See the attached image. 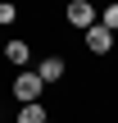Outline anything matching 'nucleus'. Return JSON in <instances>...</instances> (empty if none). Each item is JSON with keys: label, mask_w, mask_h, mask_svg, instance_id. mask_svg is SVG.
Segmentation results:
<instances>
[{"label": "nucleus", "mask_w": 118, "mask_h": 123, "mask_svg": "<svg viewBox=\"0 0 118 123\" xmlns=\"http://www.w3.org/2000/svg\"><path fill=\"white\" fill-rule=\"evenodd\" d=\"M64 23H68V27H77V32H91V27L100 23V14H96V5H91V0H68Z\"/></svg>", "instance_id": "f03ea898"}, {"label": "nucleus", "mask_w": 118, "mask_h": 123, "mask_svg": "<svg viewBox=\"0 0 118 123\" xmlns=\"http://www.w3.org/2000/svg\"><path fill=\"white\" fill-rule=\"evenodd\" d=\"M100 27L118 32V0H114V5H105V14H100Z\"/></svg>", "instance_id": "0eeeda50"}, {"label": "nucleus", "mask_w": 118, "mask_h": 123, "mask_svg": "<svg viewBox=\"0 0 118 123\" xmlns=\"http://www.w3.org/2000/svg\"><path fill=\"white\" fill-rule=\"evenodd\" d=\"M9 91H14V100H18V105H36V100L45 96V82H41V73H36V68H23V73L14 78V87H9Z\"/></svg>", "instance_id": "f257e3e1"}, {"label": "nucleus", "mask_w": 118, "mask_h": 123, "mask_svg": "<svg viewBox=\"0 0 118 123\" xmlns=\"http://www.w3.org/2000/svg\"><path fill=\"white\" fill-rule=\"evenodd\" d=\"M82 41H86V50H91V55H109V50H114V32H109V27H100V23H96L91 32H82Z\"/></svg>", "instance_id": "20e7f679"}, {"label": "nucleus", "mask_w": 118, "mask_h": 123, "mask_svg": "<svg viewBox=\"0 0 118 123\" xmlns=\"http://www.w3.org/2000/svg\"><path fill=\"white\" fill-rule=\"evenodd\" d=\"M36 73H41V82H45V87H55V82H64V78H68V64H64V55H45V59L36 64Z\"/></svg>", "instance_id": "7ed1b4c3"}, {"label": "nucleus", "mask_w": 118, "mask_h": 123, "mask_svg": "<svg viewBox=\"0 0 118 123\" xmlns=\"http://www.w3.org/2000/svg\"><path fill=\"white\" fill-rule=\"evenodd\" d=\"M14 18H18V9H14V5H9V0H5V5H0V27H9V23H14Z\"/></svg>", "instance_id": "6e6552de"}, {"label": "nucleus", "mask_w": 118, "mask_h": 123, "mask_svg": "<svg viewBox=\"0 0 118 123\" xmlns=\"http://www.w3.org/2000/svg\"><path fill=\"white\" fill-rule=\"evenodd\" d=\"M14 123H50V114H45V105L36 100V105H18V119Z\"/></svg>", "instance_id": "423d86ee"}, {"label": "nucleus", "mask_w": 118, "mask_h": 123, "mask_svg": "<svg viewBox=\"0 0 118 123\" xmlns=\"http://www.w3.org/2000/svg\"><path fill=\"white\" fill-rule=\"evenodd\" d=\"M5 59H9V64H14L18 73H23V68H32V46H27L23 37H14V41L5 46Z\"/></svg>", "instance_id": "39448f33"}]
</instances>
